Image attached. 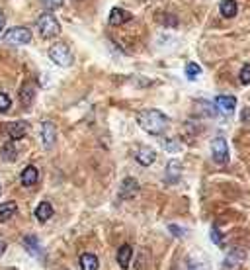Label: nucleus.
Wrapping results in <instances>:
<instances>
[{
  "label": "nucleus",
  "instance_id": "nucleus-5",
  "mask_svg": "<svg viewBox=\"0 0 250 270\" xmlns=\"http://www.w3.org/2000/svg\"><path fill=\"white\" fill-rule=\"evenodd\" d=\"M211 155L217 164H227L229 162V145L223 137H215L211 141Z\"/></svg>",
  "mask_w": 250,
  "mask_h": 270
},
{
  "label": "nucleus",
  "instance_id": "nucleus-15",
  "mask_svg": "<svg viewBox=\"0 0 250 270\" xmlns=\"http://www.w3.org/2000/svg\"><path fill=\"white\" fill-rule=\"evenodd\" d=\"M26 133H28V124L26 122H14V124H10L8 126V135H10V139H22V137H26Z\"/></svg>",
  "mask_w": 250,
  "mask_h": 270
},
{
  "label": "nucleus",
  "instance_id": "nucleus-27",
  "mask_svg": "<svg viewBox=\"0 0 250 270\" xmlns=\"http://www.w3.org/2000/svg\"><path fill=\"white\" fill-rule=\"evenodd\" d=\"M211 241H213L215 245H223V239H221V233H219V229H217V227L211 229Z\"/></svg>",
  "mask_w": 250,
  "mask_h": 270
},
{
  "label": "nucleus",
  "instance_id": "nucleus-24",
  "mask_svg": "<svg viewBox=\"0 0 250 270\" xmlns=\"http://www.w3.org/2000/svg\"><path fill=\"white\" fill-rule=\"evenodd\" d=\"M238 80H240V84H250V65H242Z\"/></svg>",
  "mask_w": 250,
  "mask_h": 270
},
{
  "label": "nucleus",
  "instance_id": "nucleus-31",
  "mask_svg": "<svg viewBox=\"0 0 250 270\" xmlns=\"http://www.w3.org/2000/svg\"><path fill=\"white\" fill-rule=\"evenodd\" d=\"M4 26H6V16H4V12L0 10V32L4 30Z\"/></svg>",
  "mask_w": 250,
  "mask_h": 270
},
{
  "label": "nucleus",
  "instance_id": "nucleus-12",
  "mask_svg": "<svg viewBox=\"0 0 250 270\" xmlns=\"http://www.w3.org/2000/svg\"><path fill=\"white\" fill-rule=\"evenodd\" d=\"M37 180H39V170H37L36 166H26V168L22 170V184H24V186L32 188V186L37 184Z\"/></svg>",
  "mask_w": 250,
  "mask_h": 270
},
{
  "label": "nucleus",
  "instance_id": "nucleus-7",
  "mask_svg": "<svg viewBox=\"0 0 250 270\" xmlns=\"http://www.w3.org/2000/svg\"><path fill=\"white\" fill-rule=\"evenodd\" d=\"M57 141V129L51 122H43V126H41V143L45 149H51Z\"/></svg>",
  "mask_w": 250,
  "mask_h": 270
},
{
  "label": "nucleus",
  "instance_id": "nucleus-26",
  "mask_svg": "<svg viewBox=\"0 0 250 270\" xmlns=\"http://www.w3.org/2000/svg\"><path fill=\"white\" fill-rule=\"evenodd\" d=\"M10 98H8V94H4V92H0V112H8L10 108Z\"/></svg>",
  "mask_w": 250,
  "mask_h": 270
},
{
  "label": "nucleus",
  "instance_id": "nucleus-4",
  "mask_svg": "<svg viewBox=\"0 0 250 270\" xmlns=\"http://www.w3.org/2000/svg\"><path fill=\"white\" fill-rule=\"evenodd\" d=\"M4 41L6 43H14V45H28L32 41V32L28 28H12L6 32L4 36Z\"/></svg>",
  "mask_w": 250,
  "mask_h": 270
},
{
  "label": "nucleus",
  "instance_id": "nucleus-9",
  "mask_svg": "<svg viewBox=\"0 0 250 270\" xmlns=\"http://www.w3.org/2000/svg\"><path fill=\"white\" fill-rule=\"evenodd\" d=\"M24 247H26V251L30 252L32 256L43 258V249H41L39 239H37L36 235H28V237H24Z\"/></svg>",
  "mask_w": 250,
  "mask_h": 270
},
{
  "label": "nucleus",
  "instance_id": "nucleus-14",
  "mask_svg": "<svg viewBox=\"0 0 250 270\" xmlns=\"http://www.w3.org/2000/svg\"><path fill=\"white\" fill-rule=\"evenodd\" d=\"M53 212L55 210H53V206H51V202L45 200V202H41V204L36 208V217L43 223V221H47V219L53 217Z\"/></svg>",
  "mask_w": 250,
  "mask_h": 270
},
{
  "label": "nucleus",
  "instance_id": "nucleus-8",
  "mask_svg": "<svg viewBox=\"0 0 250 270\" xmlns=\"http://www.w3.org/2000/svg\"><path fill=\"white\" fill-rule=\"evenodd\" d=\"M215 108L219 110L221 114L231 116L234 108H236V98L234 96H217L215 98Z\"/></svg>",
  "mask_w": 250,
  "mask_h": 270
},
{
  "label": "nucleus",
  "instance_id": "nucleus-13",
  "mask_svg": "<svg viewBox=\"0 0 250 270\" xmlns=\"http://www.w3.org/2000/svg\"><path fill=\"white\" fill-rule=\"evenodd\" d=\"M129 20H131L129 12H125L121 8H111V12H109V26H121V24L129 22Z\"/></svg>",
  "mask_w": 250,
  "mask_h": 270
},
{
  "label": "nucleus",
  "instance_id": "nucleus-32",
  "mask_svg": "<svg viewBox=\"0 0 250 270\" xmlns=\"http://www.w3.org/2000/svg\"><path fill=\"white\" fill-rule=\"evenodd\" d=\"M4 251H6V243H4V241H0V256L4 254Z\"/></svg>",
  "mask_w": 250,
  "mask_h": 270
},
{
  "label": "nucleus",
  "instance_id": "nucleus-18",
  "mask_svg": "<svg viewBox=\"0 0 250 270\" xmlns=\"http://www.w3.org/2000/svg\"><path fill=\"white\" fill-rule=\"evenodd\" d=\"M2 159L8 162H14L18 159V149H16V143L14 141H8V143L2 145V151H0Z\"/></svg>",
  "mask_w": 250,
  "mask_h": 270
},
{
  "label": "nucleus",
  "instance_id": "nucleus-1",
  "mask_svg": "<svg viewBox=\"0 0 250 270\" xmlns=\"http://www.w3.org/2000/svg\"><path fill=\"white\" fill-rule=\"evenodd\" d=\"M168 116H164L161 110H145L137 116V124L151 135H162L168 127Z\"/></svg>",
  "mask_w": 250,
  "mask_h": 270
},
{
  "label": "nucleus",
  "instance_id": "nucleus-23",
  "mask_svg": "<svg viewBox=\"0 0 250 270\" xmlns=\"http://www.w3.org/2000/svg\"><path fill=\"white\" fill-rule=\"evenodd\" d=\"M199 74H201V67H199L197 63H188V65H186V76H188L190 80H196Z\"/></svg>",
  "mask_w": 250,
  "mask_h": 270
},
{
  "label": "nucleus",
  "instance_id": "nucleus-20",
  "mask_svg": "<svg viewBox=\"0 0 250 270\" xmlns=\"http://www.w3.org/2000/svg\"><path fill=\"white\" fill-rule=\"evenodd\" d=\"M80 270H98V256L92 252H84L80 256Z\"/></svg>",
  "mask_w": 250,
  "mask_h": 270
},
{
  "label": "nucleus",
  "instance_id": "nucleus-22",
  "mask_svg": "<svg viewBox=\"0 0 250 270\" xmlns=\"http://www.w3.org/2000/svg\"><path fill=\"white\" fill-rule=\"evenodd\" d=\"M20 100H22L24 106H30L34 102V88H32V84H24L22 86V90H20Z\"/></svg>",
  "mask_w": 250,
  "mask_h": 270
},
{
  "label": "nucleus",
  "instance_id": "nucleus-6",
  "mask_svg": "<svg viewBox=\"0 0 250 270\" xmlns=\"http://www.w3.org/2000/svg\"><path fill=\"white\" fill-rule=\"evenodd\" d=\"M139 194V182L135 178H125L119 188V198L121 200H133Z\"/></svg>",
  "mask_w": 250,
  "mask_h": 270
},
{
  "label": "nucleus",
  "instance_id": "nucleus-30",
  "mask_svg": "<svg viewBox=\"0 0 250 270\" xmlns=\"http://www.w3.org/2000/svg\"><path fill=\"white\" fill-rule=\"evenodd\" d=\"M166 26H178V20L174 18V16H166V18L162 20Z\"/></svg>",
  "mask_w": 250,
  "mask_h": 270
},
{
  "label": "nucleus",
  "instance_id": "nucleus-28",
  "mask_svg": "<svg viewBox=\"0 0 250 270\" xmlns=\"http://www.w3.org/2000/svg\"><path fill=\"white\" fill-rule=\"evenodd\" d=\"M164 149H166V151H180V145L174 143V141H168V139H164Z\"/></svg>",
  "mask_w": 250,
  "mask_h": 270
},
{
  "label": "nucleus",
  "instance_id": "nucleus-21",
  "mask_svg": "<svg viewBox=\"0 0 250 270\" xmlns=\"http://www.w3.org/2000/svg\"><path fill=\"white\" fill-rule=\"evenodd\" d=\"M238 12V6L234 0H223L221 2V16L223 18H234Z\"/></svg>",
  "mask_w": 250,
  "mask_h": 270
},
{
  "label": "nucleus",
  "instance_id": "nucleus-25",
  "mask_svg": "<svg viewBox=\"0 0 250 270\" xmlns=\"http://www.w3.org/2000/svg\"><path fill=\"white\" fill-rule=\"evenodd\" d=\"M47 10H55V8H61L63 6V0H39Z\"/></svg>",
  "mask_w": 250,
  "mask_h": 270
},
{
  "label": "nucleus",
  "instance_id": "nucleus-2",
  "mask_svg": "<svg viewBox=\"0 0 250 270\" xmlns=\"http://www.w3.org/2000/svg\"><path fill=\"white\" fill-rule=\"evenodd\" d=\"M37 30H39L41 37L49 39V37L59 36L61 26H59V22L55 20L53 14H43V16H39V20H37Z\"/></svg>",
  "mask_w": 250,
  "mask_h": 270
},
{
  "label": "nucleus",
  "instance_id": "nucleus-33",
  "mask_svg": "<svg viewBox=\"0 0 250 270\" xmlns=\"http://www.w3.org/2000/svg\"><path fill=\"white\" fill-rule=\"evenodd\" d=\"M0 192H2V186H0Z\"/></svg>",
  "mask_w": 250,
  "mask_h": 270
},
{
  "label": "nucleus",
  "instance_id": "nucleus-29",
  "mask_svg": "<svg viewBox=\"0 0 250 270\" xmlns=\"http://www.w3.org/2000/svg\"><path fill=\"white\" fill-rule=\"evenodd\" d=\"M168 229L176 235V237H184V233H186V229H182V227H178V225H168Z\"/></svg>",
  "mask_w": 250,
  "mask_h": 270
},
{
  "label": "nucleus",
  "instance_id": "nucleus-16",
  "mask_svg": "<svg viewBox=\"0 0 250 270\" xmlns=\"http://www.w3.org/2000/svg\"><path fill=\"white\" fill-rule=\"evenodd\" d=\"M16 212H18L16 202H4V204H0V223H6Z\"/></svg>",
  "mask_w": 250,
  "mask_h": 270
},
{
  "label": "nucleus",
  "instance_id": "nucleus-11",
  "mask_svg": "<svg viewBox=\"0 0 250 270\" xmlns=\"http://www.w3.org/2000/svg\"><path fill=\"white\" fill-rule=\"evenodd\" d=\"M135 159H137V162H139L141 166H151L153 162L157 161V153H155L153 149H149V147H143V149L137 151Z\"/></svg>",
  "mask_w": 250,
  "mask_h": 270
},
{
  "label": "nucleus",
  "instance_id": "nucleus-17",
  "mask_svg": "<svg viewBox=\"0 0 250 270\" xmlns=\"http://www.w3.org/2000/svg\"><path fill=\"white\" fill-rule=\"evenodd\" d=\"M131 256H133V249L129 247V245H121L119 247V251H117V264L121 266V268H127L129 266V262H131Z\"/></svg>",
  "mask_w": 250,
  "mask_h": 270
},
{
  "label": "nucleus",
  "instance_id": "nucleus-10",
  "mask_svg": "<svg viewBox=\"0 0 250 270\" xmlns=\"http://www.w3.org/2000/svg\"><path fill=\"white\" fill-rule=\"evenodd\" d=\"M246 258V252L242 251V249H238V247H234L229 251L227 254V258H225V266H229V268H234V266H238V264H242V260Z\"/></svg>",
  "mask_w": 250,
  "mask_h": 270
},
{
  "label": "nucleus",
  "instance_id": "nucleus-3",
  "mask_svg": "<svg viewBox=\"0 0 250 270\" xmlns=\"http://www.w3.org/2000/svg\"><path fill=\"white\" fill-rule=\"evenodd\" d=\"M49 59L53 61L55 65H59V67H69L72 63V53L71 49H69V45H65V43H55V45H51Z\"/></svg>",
  "mask_w": 250,
  "mask_h": 270
},
{
  "label": "nucleus",
  "instance_id": "nucleus-19",
  "mask_svg": "<svg viewBox=\"0 0 250 270\" xmlns=\"http://www.w3.org/2000/svg\"><path fill=\"white\" fill-rule=\"evenodd\" d=\"M180 172H182V162L180 161H170L166 164V180L168 182H176L180 178Z\"/></svg>",
  "mask_w": 250,
  "mask_h": 270
}]
</instances>
